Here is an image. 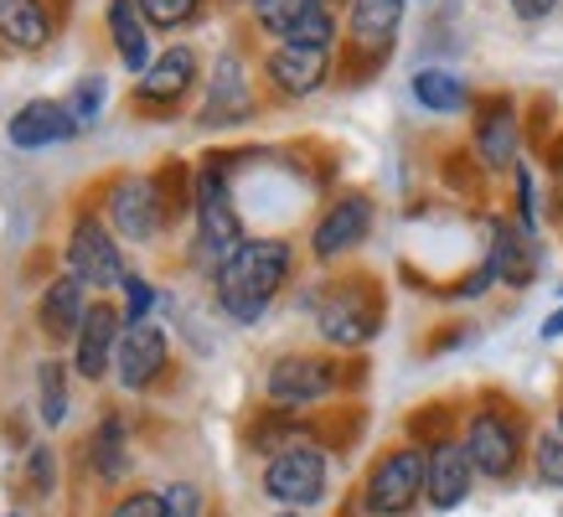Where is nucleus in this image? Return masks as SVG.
Returning a JSON list of instances; mask_svg holds the SVG:
<instances>
[{
  "label": "nucleus",
  "mask_w": 563,
  "mask_h": 517,
  "mask_svg": "<svg viewBox=\"0 0 563 517\" xmlns=\"http://www.w3.org/2000/svg\"><path fill=\"white\" fill-rule=\"evenodd\" d=\"M553 337H563V310H553L543 321V342H553Z\"/></svg>",
  "instance_id": "c9c22d12"
},
{
  "label": "nucleus",
  "mask_w": 563,
  "mask_h": 517,
  "mask_svg": "<svg viewBox=\"0 0 563 517\" xmlns=\"http://www.w3.org/2000/svg\"><path fill=\"white\" fill-rule=\"evenodd\" d=\"M161 367H166V337L161 327L151 321H124V337H120V352H114V373L130 394L140 388H151L161 378Z\"/></svg>",
  "instance_id": "f8f14e48"
},
{
  "label": "nucleus",
  "mask_w": 563,
  "mask_h": 517,
  "mask_svg": "<svg viewBox=\"0 0 563 517\" xmlns=\"http://www.w3.org/2000/svg\"><path fill=\"white\" fill-rule=\"evenodd\" d=\"M197 84V52L191 47H166L151 68L140 73V99L145 103H176Z\"/></svg>",
  "instance_id": "f3484780"
},
{
  "label": "nucleus",
  "mask_w": 563,
  "mask_h": 517,
  "mask_svg": "<svg viewBox=\"0 0 563 517\" xmlns=\"http://www.w3.org/2000/svg\"><path fill=\"white\" fill-rule=\"evenodd\" d=\"M321 6H325V0H321Z\"/></svg>",
  "instance_id": "ea45409f"
},
{
  "label": "nucleus",
  "mask_w": 563,
  "mask_h": 517,
  "mask_svg": "<svg viewBox=\"0 0 563 517\" xmlns=\"http://www.w3.org/2000/svg\"><path fill=\"white\" fill-rule=\"evenodd\" d=\"M465 450H471V465L476 476H492V482H507L522 461V419L507 404H486V409L471 414L465 425Z\"/></svg>",
  "instance_id": "7ed1b4c3"
},
{
  "label": "nucleus",
  "mask_w": 563,
  "mask_h": 517,
  "mask_svg": "<svg viewBox=\"0 0 563 517\" xmlns=\"http://www.w3.org/2000/svg\"><path fill=\"white\" fill-rule=\"evenodd\" d=\"M161 502H166V517H202V492L191 482H172Z\"/></svg>",
  "instance_id": "2f4dec72"
},
{
  "label": "nucleus",
  "mask_w": 563,
  "mask_h": 517,
  "mask_svg": "<svg viewBox=\"0 0 563 517\" xmlns=\"http://www.w3.org/2000/svg\"><path fill=\"white\" fill-rule=\"evenodd\" d=\"M336 383H342V367L331 358H316V352H290V358H279L269 367V378H264V394H269L274 409H310V404H321V398L336 394Z\"/></svg>",
  "instance_id": "39448f33"
},
{
  "label": "nucleus",
  "mask_w": 563,
  "mask_h": 517,
  "mask_svg": "<svg viewBox=\"0 0 563 517\" xmlns=\"http://www.w3.org/2000/svg\"><path fill=\"white\" fill-rule=\"evenodd\" d=\"M109 517H166V502L155 497V492H130V497L114 502Z\"/></svg>",
  "instance_id": "473e14b6"
},
{
  "label": "nucleus",
  "mask_w": 563,
  "mask_h": 517,
  "mask_svg": "<svg viewBox=\"0 0 563 517\" xmlns=\"http://www.w3.org/2000/svg\"><path fill=\"white\" fill-rule=\"evenodd\" d=\"M36 398H42V419H47V425H63L68 388H63V367H57V362H42V367H36Z\"/></svg>",
  "instance_id": "cd10ccee"
},
{
  "label": "nucleus",
  "mask_w": 563,
  "mask_h": 517,
  "mask_svg": "<svg viewBox=\"0 0 563 517\" xmlns=\"http://www.w3.org/2000/svg\"><path fill=\"white\" fill-rule=\"evenodd\" d=\"M197 6H202V0H140L145 21H151V26H161V32H172V26L191 21V16H197Z\"/></svg>",
  "instance_id": "c85d7f7f"
},
{
  "label": "nucleus",
  "mask_w": 563,
  "mask_h": 517,
  "mask_svg": "<svg viewBox=\"0 0 563 517\" xmlns=\"http://www.w3.org/2000/svg\"><path fill=\"white\" fill-rule=\"evenodd\" d=\"M264 73H269V84L279 88V94L306 99V94H316V88L325 84V52L321 47H295V42H279V47L269 52Z\"/></svg>",
  "instance_id": "dca6fc26"
},
{
  "label": "nucleus",
  "mask_w": 563,
  "mask_h": 517,
  "mask_svg": "<svg viewBox=\"0 0 563 517\" xmlns=\"http://www.w3.org/2000/svg\"><path fill=\"white\" fill-rule=\"evenodd\" d=\"M476 155L486 172H507L517 161V109L512 99H486L476 114Z\"/></svg>",
  "instance_id": "2eb2a0df"
},
{
  "label": "nucleus",
  "mask_w": 563,
  "mask_h": 517,
  "mask_svg": "<svg viewBox=\"0 0 563 517\" xmlns=\"http://www.w3.org/2000/svg\"><path fill=\"white\" fill-rule=\"evenodd\" d=\"M306 11H310V0H254L258 26H264V32H274V36H285V42L295 36V26H300V16H306Z\"/></svg>",
  "instance_id": "bb28decb"
},
{
  "label": "nucleus",
  "mask_w": 563,
  "mask_h": 517,
  "mask_svg": "<svg viewBox=\"0 0 563 517\" xmlns=\"http://www.w3.org/2000/svg\"><path fill=\"white\" fill-rule=\"evenodd\" d=\"M11 517H21V513H11Z\"/></svg>",
  "instance_id": "58836bf2"
},
{
  "label": "nucleus",
  "mask_w": 563,
  "mask_h": 517,
  "mask_svg": "<svg viewBox=\"0 0 563 517\" xmlns=\"http://www.w3.org/2000/svg\"><path fill=\"white\" fill-rule=\"evenodd\" d=\"M52 476H57L52 450L47 446H32V455H26V492H32V497H47V492H52Z\"/></svg>",
  "instance_id": "7c9ffc66"
},
{
  "label": "nucleus",
  "mask_w": 563,
  "mask_h": 517,
  "mask_svg": "<svg viewBox=\"0 0 563 517\" xmlns=\"http://www.w3.org/2000/svg\"><path fill=\"white\" fill-rule=\"evenodd\" d=\"M316 331L331 346H367L383 331V295L367 275H352L316 300Z\"/></svg>",
  "instance_id": "f03ea898"
},
{
  "label": "nucleus",
  "mask_w": 563,
  "mask_h": 517,
  "mask_svg": "<svg viewBox=\"0 0 563 517\" xmlns=\"http://www.w3.org/2000/svg\"><path fill=\"white\" fill-rule=\"evenodd\" d=\"M109 36H114V52L130 63V73L151 68V32H145L140 0H109Z\"/></svg>",
  "instance_id": "6ab92c4d"
},
{
  "label": "nucleus",
  "mask_w": 563,
  "mask_h": 517,
  "mask_svg": "<svg viewBox=\"0 0 563 517\" xmlns=\"http://www.w3.org/2000/svg\"><path fill=\"white\" fill-rule=\"evenodd\" d=\"M404 21V0H352V42L362 52H388Z\"/></svg>",
  "instance_id": "aec40b11"
},
{
  "label": "nucleus",
  "mask_w": 563,
  "mask_h": 517,
  "mask_svg": "<svg viewBox=\"0 0 563 517\" xmlns=\"http://www.w3.org/2000/svg\"><path fill=\"white\" fill-rule=\"evenodd\" d=\"M36 316H42V331H47L52 342H78V331H84V316H88V306H84V285L73 275H63V279H52L47 285V295H42V306H36Z\"/></svg>",
  "instance_id": "a211bd4d"
},
{
  "label": "nucleus",
  "mask_w": 563,
  "mask_h": 517,
  "mask_svg": "<svg viewBox=\"0 0 563 517\" xmlns=\"http://www.w3.org/2000/svg\"><path fill=\"white\" fill-rule=\"evenodd\" d=\"M279 517H300V513H279Z\"/></svg>",
  "instance_id": "4c0bfd02"
},
{
  "label": "nucleus",
  "mask_w": 563,
  "mask_h": 517,
  "mask_svg": "<svg viewBox=\"0 0 563 517\" xmlns=\"http://www.w3.org/2000/svg\"><path fill=\"white\" fill-rule=\"evenodd\" d=\"M151 285H145V279L140 275H130L124 279V321H145V310H151Z\"/></svg>",
  "instance_id": "72a5a7b5"
},
{
  "label": "nucleus",
  "mask_w": 563,
  "mask_h": 517,
  "mask_svg": "<svg viewBox=\"0 0 563 517\" xmlns=\"http://www.w3.org/2000/svg\"><path fill=\"white\" fill-rule=\"evenodd\" d=\"M507 6H512L522 21H538V16H548V11H553L559 0H507Z\"/></svg>",
  "instance_id": "f704fd0d"
},
{
  "label": "nucleus",
  "mask_w": 563,
  "mask_h": 517,
  "mask_svg": "<svg viewBox=\"0 0 563 517\" xmlns=\"http://www.w3.org/2000/svg\"><path fill=\"white\" fill-rule=\"evenodd\" d=\"M124 321L114 316L109 306H88L84 316V331H78V352H73V367H78V378L99 383L109 367H114V352H120V337H124Z\"/></svg>",
  "instance_id": "4468645a"
},
{
  "label": "nucleus",
  "mask_w": 563,
  "mask_h": 517,
  "mask_svg": "<svg viewBox=\"0 0 563 517\" xmlns=\"http://www.w3.org/2000/svg\"><path fill=\"white\" fill-rule=\"evenodd\" d=\"M471 482H476V465H471L465 440L440 435V440L424 450V497H429V507H440V513L461 507V502L471 497Z\"/></svg>",
  "instance_id": "1a4fd4ad"
},
{
  "label": "nucleus",
  "mask_w": 563,
  "mask_h": 517,
  "mask_svg": "<svg viewBox=\"0 0 563 517\" xmlns=\"http://www.w3.org/2000/svg\"><path fill=\"white\" fill-rule=\"evenodd\" d=\"M559 435H563V404H559Z\"/></svg>",
  "instance_id": "e433bc0d"
},
{
  "label": "nucleus",
  "mask_w": 563,
  "mask_h": 517,
  "mask_svg": "<svg viewBox=\"0 0 563 517\" xmlns=\"http://www.w3.org/2000/svg\"><path fill=\"white\" fill-rule=\"evenodd\" d=\"M99 109H103V78H99V73H88L84 84L73 88L68 114H73L78 124H93V120H99Z\"/></svg>",
  "instance_id": "c756f323"
},
{
  "label": "nucleus",
  "mask_w": 563,
  "mask_h": 517,
  "mask_svg": "<svg viewBox=\"0 0 563 517\" xmlns=\"http://www.w3.org/2000/svg\"><path fill=\"white\" fill-rule=\"evenodd\" d=\"M264 497H274L279 507H310V502L325 497V455L316 446H290V450H274L269 465H264Z\"/></svg>",
  "instance_id": "423d86ee"
},
{
  "label": "nucleus",
  "mask_w": 563,
  "mask_h": 517,
  "mask_svg": "<svg viewBox=\"0 0 563 517\" xmlns=\"http://www.w3.org/2000/svg\"><path fill=\"white\" fill-rule=\"evenodd\" d=\"M532 471H538V486L563 492V435L559 430H543L532 440Z\"/></svg>",
  "instance_id": "a878e982"
},
{
  "label": "nucleus",
  "mask_w": 563,
  "mask_h": 517,
  "mask_svg": "<svg viewBox=\"0 0 563 517\" xmlns=\"http://www.w3.org/2000/svg\"><path fill=\"white\" fill-rule=\"evenodd\" d=\"M52 21L42 11V0H0V42L16 52H36L47 47Z\"/></svg>",
  "instance_id": "412c9836"
},
{
  "label": "nucleus",
  "mask_w": 563,
  "mask_h": 517,
  "mask_svg": "<svg viewBox=\"0 0 563 517\" xmlns=\"http://www.w3.org/2000/svg\"><path fill=\"white\" fill-rule=\"evenodd\" d=\"M492 258H486V270L496 279H507V285H532V239L528 228H512V223H496L492 228Z\"/></svg>",
  "instance_id": "5701e85b"
},
{
  "label": "nucleus",
  "mask_w": 563,
  "mask_h": 517,
  "mask_svg": "<svg viewBox=\"0 0 563 517\" xmlns=\"http://www.w3.org/2000/svg\"><path fill=\"white\" fill-rule=\"evenodd\" d=\"M413 99L424 103L429 114H461L465 103H471V88H465L461 73L424 68V73H413Z\"/></svg>",
  "instance_id": "b1692460"
},
{
  "label": "nucleus",
  "mask_w": 563,
  "mask_h": 517,
  "mask_svg": "<svg viewBox=\"0 0 563 517\" xmlns=\"http://www.w3.org/2000/svg\"><path fill=\"white\" fill-rule=\"evenodd\" d=\"M109 223L130 243H151L161 233L166 207H161L155 176H124V182H114V191H109Z\"/></svg>",
  "instance_id": "6e6552de"
},
{
  "label": "nucleus",
  "mask_w": 563,
  "mask_h": 517,
  "mask_svg": "<svg viewBox=\"0 0 563 517\" xmlns=\"http://www.w3.org/2000/svg\"><path fill=\"white\" fill-rule=\"evenodd\" d=\"M419 497H424V450L398 446L388 455H377V465L367 471V486H362V507L373 517H404Z\"/></svg>",
  "instance_id": "20e7f679"
},
{
  "label": "nucleus",
  "mask_w": 563,
  "mask_h": 517,
  "mask_svg": "<svg viewBox=\"0 0 563 517\" xmlns=\"http://www.w3.org/2000/svg\"><path fill=\"white\" fill-rule=\"evenodd\" d=\"M68 275L78 285H93V290H109V285H124V258L114 249V239L103 233L93 218H78L68 239Z\"/></svg>",
  "instance_id": "9d476101"
},
{
  "label": "nucleus",
  "mask_w": 563,
  "mask_h": 517,
  "mask_svg": "<svg viewBox=\"0 0 563 517\" xmlns=\"http://www.w3.org/2000/svg\"><path fill=\"white\" fill-rule=\"evenodd\" d=\"M5 135H11L16 151H47V145H63V140L78 135V120L68 114V103L32 99L11 114V130H5Z\"/></svg>",
  "instance_id": "ddd939ff"
},
{
  "label": "nucleus",
  "mask_w": 563,
  "mask_h": 517,
  "mask_svg": "<svg viewBox=\"0 0 563 517\" xmlns=\"http://www.w3.org/2000/svg\"><path fill=\"white\" fill-rule=\"evenodd\" d=\"M249 114V78H243L239 57L228 52L218 57V73H212V94H207V124H228V120H243Z\"/></svg>",
  "instance_id": "4be33fe9"
},
{
  "label": "nucleus",
  "mask_w": 563,
  "mask_h": 517,
  "mask_svg": "<svg viewBox=\"0 0 563 517\" xmlns=\"http://www.w3.org/2000/svg\"><path fill=\"white\" fill-rule=\"evenodd\" d=\"M197 197H191V207H197V228H202V243L212 249V254H233L243 243V223L239 212H233V191H228V172H222V161H207L202 172H197Z\"/></svg>",
  "instance_id": "0eeeda50"
},
{
  "label": "nucleus",
  "mask_w": 563,
  "mask_h": 517,
  "mask_svg": "<svg viewBox=\"0 0 563 517\" xmlns=\"http://www.w3.org/2000/svg\"><path fill=\"white\" fill-rule=\"evenodd\" d=\"M93 465H99L103 482H124L130 476V446H124V425L120 419H103L93 435Z\"/></svg>",
  "instance_id": "393cba45"
},
{
  "label": "nucleus",
  "mask_w": 563,
  "mask_h": 517,
  "mask_svg": "<svg viewBox=\"0 0 563 517\" xmlns=\"http://www.w3.org/2000/svg\"><path fill=\"white\" fill-rule=\"evenodd\" d=\"M290 264H295V249L285 239H243L218 264V306L228 310V321L254 327L258 316L274 306V295L285 290Z\"/></svg>",
  "instance_id": "f257e3e1"
},
{
  "label": "nucleus",
  "mask_w": 563,
  "mask_h": 517,
  "mask_svg": "<svg viewBox=\"0 0 563 517\" xmlns=\"http://www.w3.org/2000/svg\"><path fill=\"white\" fill-rule=\"evenodd\" d=\"M373 233V202L367 197H336V202L325 207V218L316 223V233H310V254L321 258V264H331V258L352 254L362 239Z\"/></svg>",
  "instance_id": "9b49d317"
}]
</instances>
